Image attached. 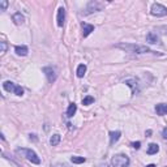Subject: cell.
<instances>
[{
	"label": "cell",
	"mask_w": 167,
	"mask_h": 167,
	"mask_svg": "<svg viewBox=\"0 0 167 167\" xmlns=\"http://www.w3.org/2000/svg\"><path fill=\"white\" fill-rule=\"evenodd\" d=\"M3 87H4V90L6 91H13L16 95H18V97H21L22 94H24V89L21 86H18V85H14V84L12 82V81H6L3 84Z\"/></svg>",
	"instance_id": "obj_4"
},
{
	"label": "cell",
	"mask_w": 167,
	"mask_h": 167,
	"mask_svg": "<svg viewBox=\"0 0 167 167\" xmlns=\"http://www.w3.org/2000/svg\"><path fill=\"white\" fill-rule=\"evenodd\" d=\"M146 42L150 43V45H157V43H159V42H161V39H159V37L155 33L150 32V33L148 34V35H146Z\"/></svg>",
	"instance_id": "obj_9"
},
{
	"label": "cell",
	"mask_w": 167,
	"mask_h": 167,
	"mask_svg": "<svg viewBox=\"0 0 167 167\" xmlns=\"http://www.w3.org/2000/svg\"><path fill=\"white\" fill-rule=\"evenodd\" d=\"M43 73L47 76V80L50 81L51 84L55 82L56 77H58V69L55 67H45V68H43Z\"/></svg>",
	"instance_id": "obj_6"
},
{
	"label": "cell",
	"mask_w": 167,
	"mask_h": 167,
	"mask_svg": "<svg viewBox=\"0 0 167 167\" xmlns=\"http://www.w3.org/2000/svg\"><path fill=\"white\" fill-rule=\"evenodd\" d=\"M155 111L158 115H167V105L166 103H159L155 106Z\"/></svg>",
	"instance_id": "obj_13"
},
{
	"label": "cell",
	"mask_w": 167,
	"mask_h": 167,
	"mask_svg": "<svg viewBox=\"0 0 167 167\" xmlns=\"http://www.w3.org/2000/svg\"><path fill=\"white\" fill-rule=\"evenodd\" d=\"M116 47L123 48V50L132 52V54H157L155 51H151L149 47L141 46V45H132V43H120Z\"/></svg>",
	"instance_id": "obj_1"
},
{
	"label": "cell",
	"mask_w": 167,
	"mask_h": 167,
	"mask_svg": "<svg viewBox=\"0 0 167 167\" xmlns=\"http://www.w3.org/2000/svg\"><path fill=\"white\" fill-rule=\"evenodd\" d=\"M120 135H121V133H120L119 131H115V132L112 131V132H110V144L114 145L115 142L120 139Z\"/></svg>",
	"instance_id": "obj_14"
},
{
	"label": "cell",
	"mask_w": 167,
	"mask_h": 167,
	"mask_svg": "<svg viewBox=\"0 0 167 167\" xmlns=\"http://www.w3.org/2000/svg\"><path fill=\"white\" fill-rule=\"evenodd\" d=\"M34 140V141H37V137H35V135H30V140Z\"/></svg>",
	"instance_id": "obj_27"
},
{
	"label": "cell",
	"mask_w": 167,
	"mask_h": 167,
	"mask_svg": "<svg viewBox=\"0 0 167 167\" xmlns=\"http://www.w3.org/2000/svg\"><path fill=\"white\" fill-rule=\"evenodd\" d=\"M129 163H131V161L125 154H116L111 159L112 167H128Z\"/></svg>",
	"instance_id": "obj_2"
},
{
	"label": "cell",
	"mask_w": 167,
	"mask_h": 167,
	"mask_svg": "<svg viewBox=\"0 0 167 167\" xmlns=\"http://www.w3.org/2000/svg\"><path fill=\"white\" fill-rule=\"evenodd\" d=\"M13 21H14V24L16 25H21V24H24V21H25V18H24V16L20 12H17V13H14L13 14Z\"/></svg>",
	"instance_id": "obj_15"
},
{
	"label": "cell",
	"mask_w": 167,
	"mask_h": 167,
	"mask_svg": "<svg viewBox=\"0 0 167 167\" xmlns=\"http://www.w3.org/2000/svg\"><path fill=\"white\" fill-rule=\"evenodd\" d=\"M0 45H2V54H4V52H7V48H8V46H7V43L6 42H0Z\"/></svg>",
	"instance_id": "obj_23"
},
{
	"label": "cell",
	"mask_w": 167,
	"mask_h": 167,
	"mask_svg": "<svg viewBox=\"0 0 167 167\" xmlns=\"http://www.w3.org/2000/svg\"><path fill=\"white\" fill-rule=\"evenodd\" d=\"M124 84L127 86H129L132 89V93L133 94H137V93L140 91V87H139V82H137V80H135V78H128V80H125Z\"/></svg>",
	"instance_id": "obj_7"
},
{
	"label": "cell",
	"mask_w": 167,
	"mask_h": 167,
	"mask_svg": "<svg viewBox=\"0 0 167 167\" xmlns=\"http://www.w3.org/2000/svg\"><path fill=\"white\" fill-rule=\"evenodd\" d=\"M52 167H69V165H67V163H56V165H54Z\"/></svg>",
	"instance_id": "obj_25"
},
{
	"label": "cell",
	"mask_w": 167,
	"mask_h": 167,
	"mask_svg": "<svg viewBox=\"0 0 167 167\" xmlns=\"http://www.w3.org/2000/svg\"><path fill=\"white\" fill-rule=\"evenodd\" d=\"M60 135H58V133H55V135H52L51 136V139H50V144H51V146H56V145H59V142H60Z\"/></svg>",
	"instance_id": "obj_18"
},
{
	"label": "cell",
	"mask_w": 167,
	"mask_h": 167,
	"mask_svg": "<svg viewBox=\"0 0 167 167\" xmlns=\"http://www.w3.org/2000/svg\"><path fill=\"white\" fill-rule=\"evenodd\" d=\"M166 34H167V32H166Z\"/></svg>",
	"instance_id": "obj_31"
},
{
	"label": "cell",
	"mask_w": 167,
	"mask_h": 167,
	"mask_svg": "<svg viewBox=\"0 0 167 167\" xmlns=\"http://www.w3.org/2000/svg\"><path fill=\"white\" fill-rule=\"evenodd\" d=\"M93 102H94V97L87 95V97H85V98L82 99V105H84V106H89V105H91Z\"/></svg>",
	"instance_id": "obj_21"
},
{
	"label": "cell",
	"mask_w": 167,
	"mask_h": 167,
	"mask_svg": "<svg viewBox=\"0 0 167 167\" xmlns=\"http://www.w3.org/2000/svg\"><path fill=\"white\" fill-rule=\"evenodd\" d=\"M17 153L22 154L28 161H30L32 163H34V165H39V163H41L39 157L37 155L35 151H33L32 149H24V148H21V149H17Z\"/></svg>",
	"instance_id": "obj_3"
},
{
	"label": "cell",
	"mask_w": 167,
	"mask_h": 167,
	"mask_svg": "<svg viewBox=\"0 0 167 167\" xmlns=\"http://www.w3.org/2000/svg\"><path fill=\"white\" fill-rule=\"evenodd\" d=\"M71 161H72V163H76V165H80V163H84L86 159L84 158V157H77V155H73L71 157Z\"/></svg>",
	"instance_id": "obj_20"
},
{
	"label": "cell",
	"mask_w": 167,
	"mask_h": 167,
	"mask_svg": "<svg viewBox=\"0 0 167 167\" xmlns=\"http://www.w3.org/2000/svg\"><path fill=\"white\" fill-rule=\"evenodd\" d=\"M91 32H94V26L90 25V24H82V35L84 37H87Z\"/></svg>",
	"instance_id": "obj_11"
},
{
	"label": "cell",
	"mask_w": 167,
	"mask_h": 167,
	"mask_svg": "<svg viewBox=\"0 0 167 167\" xmlns=\"http://www.w3.org/2000/svg\"><path fill=\"white\" fill-rule=\"evenodd\" d=\"M159 151V146L157 144H150L149 148H148V154L149 155H153V154H157Z\"/></svg>",
	"instance_id": "obj_17"
},
{
	"label": "cell",
	"mask_w": 167,
	"mask_h": 167,
	"mask_svg": "<svg viewBox=\"0 0 167 167\" xmlns=\"http://www.w3.org/2000/svg\"><path fill=\"white\" fill-rule=\"evenodd\" d=\"M150 135H151V131H146V136H148V137H149Z\"/></svg>",
	"instance_id": "obj_28"
},
{
	"label": "cell",
	"mask_w": 167,
	"mask_h": 167,
	"mask_svg": "<svg viewBox=\"0 0 167 167\" xmlns=\"http://www.w3.org/2000/svg\"><path fill=\"white\" fill-rule=\"evenodd\" d=\"M140 146H141V142L140 141L133 142V144H132V148H135V149H140Z\"/></svg>",
	"instance_id": "obj_24"
},
{
	"label": "cell",
	"mask_w": 167,
	"mask_h": 167,
	"mask_svg": "<svg viewBox=\"0 0 167 167\" xmlns=\"http://www.w3.org/2000/svg\"><path fill=\"white\" fill-rule=\"evenodd\" d=\"M64 20H65V9L59 8L58 9V26L64 25Z\"/></svg>",
	"instance_id": "obj_10"
},
{
	"label": "cell",
	"mask_w": 167,
	"mask_h": 167,
	"mask_svg": "<svg viewBox=\"0 0 167 167\" xmlns=\"http://www.w3.org/2000/svg\"><path fill=\"white\" fill-rule=\"evenodd\" d=\"M101 167H110V166H109V165H106V163H105V165H102Z\"/></svg>",
	"instance_id": "obj_30"
},
{
	"label": "cell",
	"mask_w": 167,
	"mask_h": 167,
	"mask_svg": "<svg viewBox=\"0 0 167 167\" xmlns=\"http://www.w3.org/2000/svg\"><path fill=\"white\" fill-rule=\"evenodd\" d=\"M85 72H86V65L85 64H80L77 67V77H84V75H85Z\"/></svg>",
	"instance_id": "obj_19"
},
{
	"label": "cell",
	"mask_w": 167,
	"mask_h": 167,
	"mask_svg": "<svg viewBox=\"0 0 167 167\" xmlns=\"http://www.w3.org/2000/svg\"><path fill=\"white\" fill-rule=\"evenodd\" d=\"M14 51H16V54L20 56H26L29 52V48L26 46H16L14 47Z\"/></svg>",
	"instance_id": "obj_12"
},
{
	"label": "cell",
	"mask_w": 167,
	"mask_h": 167,
	"mask_svg": "<svg viewBox=\"0 0 167 167\" xmlns=\"http://www.w3.org/2000/svg\"><path fill=\"white\" fill-rule=\"evenodd\" d=\"M76 111H77L76 103H71L69 107H68V110H67V116H68V117H72L73 115L76 114Z\"/></svg>",
	"instance_id": "obj_16"
},
{
	"label": "cell",
	"mask_w": 167,
	"mask_h": 167,
	"mask_svg": "<svg viewBox=\"0 0 167 167\" xmlns=\"http://www.w3.org/2000/svg\"><path fill=\"white\" fill-rule=\"evenodd\" d=\"M102 9V6L98 2H90L87 4V11L86 13H93V12H98Z\"/></svg>",
	"instance_id": "obj_8"
},
{
	"label": "cell",
	"mask_w": 167,
	"mask_h": 167,
	"mask_svg": "<svg viewBox=\"0 0 167 167\" xmlns=\"http://www.w3.org/2000/svg\"><path fill=\"white\" fill-rule=\"evenodd\" d=\"M146 167H155V165H153V163H151V165H148Z\"/></svg>",
	"instance_id": "obj_29"
},
{
	"label": "cell",
	"mask_w": 167,
	"mask_h": 167,
	"mask_svg": "<svg viewBox=\"0 0 167 167\" xmlns=\"http://www.w3.org/2000/svg\"><path fill=\"white\" fill-rule=\"evenodd\" d=\"M151 14L157 17H162V16H166L167 14V8L165 6H162L159 3H154L151 6Z\"/></svg>",
	"instance_id": "obj_5"
},
{
	"label": "cell",
	"mask_w": 167,
	"mask_h": 167,
	"mask_svg": "<svg viewBox=\"0 0 167 167\" xmlns=\"http://www.w3.org/2000/svg\"><path fill=\"white\" fill-rule=\"evenodd\" d=\"M0 7H2V11H6L7 7H8V2H6V0H0Z\"/></svg>",
	"instance_id": "obj_22"
},
{
	"label": "cell",
	"mask_w": 167,
	"mask_h": 167,
	"mask_svg": "<svg viewBox=\"0 0 167 167\" xmlns=\"http://www.w3.org/2000/svg\"><path fill=\"white\" fill-rule=\"evenodd\" d=\"M162 137H163L165 140H167V128H165L163 131H162Z\"/></svg>",
	"instance_id": "obj_26"
}]
</instances>
